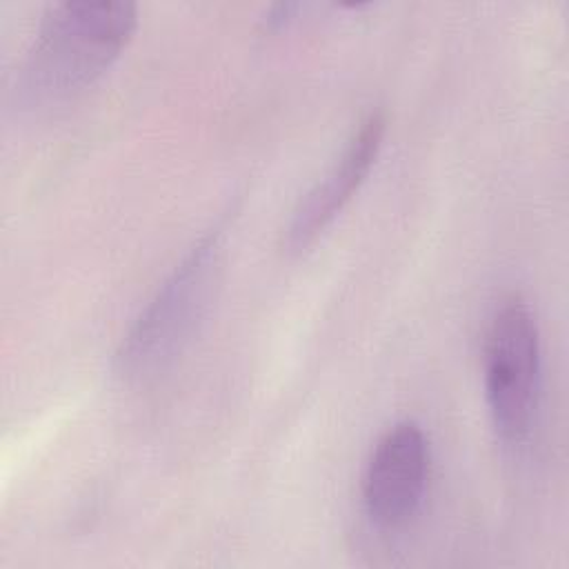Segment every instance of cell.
I'll list each match as a JSON object with an SVG mask.
<instances>
[{"mask_svg": "<svg viewBox=\"0 0 569 569\" xmlns=\"http://www.w3.org/2000/svg\"><path fill=\"white\" fill-rule=\"evenodd\" d=\"M136 27L133 2L49 4L18 71L20 104L49 107L91 87L120 58Z\"/></svg>", "mask_w": 569, "mask_h": 569, "instance_id": "obj_1", "label": "cell"}, {"mask_svg": "<svg viewBox=\"0 0 569 569\" xmlns=\"http://www.w3.org/2000/svg\"><path fill=\"white\" fill-rule=\"evenodd\" d=\"M224 229L207 231L173 267L113 353V371L140 382L169 369L202 325L218 282Z\"/></svg>", "mask_w": 569, "mask_h": 569, "instance_id": "obj_2", "label": "cell"}, {"mask_svg": "<svg viewBox=\"0 0 569 569\" xmlns=\"http://www.w3.org/2000/svg\"><path fill=\"white\" fill-rule=\"evenodd\" d=\"M482 356L485 398L496 436L511 449L522 447L533 431L540 398V333L520 296L505 298L493 311Z\"/></svg>", "mask_w": 569, "mask_h": 569, "instance_id": "obj_3", "label": "cell"}, {"mask_svg": "<svg viewBox=\"0 0 569 569\" xmlns=\"http://www.w3.org/2000/svg\"><path fill=\"white\" fill-rule=\"evenodd\" d=\"M429 478V442L420 425L402 420L376 442L365 478L362 505L373 527L396 531L418 513Z\"/></svg>", "mask_w": 569, "mask_h": 569, "instance_id": "obj_4", "label": "cell"}, {"mask_svg": "<svg viewBox=\"0 0 569 569\" xmlns=\"http://www.w3.org/2000/svg\"><path fill=\"white\" fill-rule=\"evenodd\" d=\"M385 129V113L371 111L347 140L338 160L305 193V198H300L287 227L289 251L307 249L360 189L378 158Z\"/></svg>", "mask_w": 569, "mask_h": 569, "instance_id": "obj_5", "label": "cell"}, {"mask_svg": "<svg viewBox=\"0 0 569 569\" xmlns=\"http://www.w3.org/2000/svg\"><path fill=\"white\" fill-rule=\"evenodd\" d=\"M300 9V4L296 2H278L271 4L264 13V27L267 29H280L282 24H287L291 20V16Z\"/></svg>", "mask_w": 569, "mask_h": 569, "instance_id": "obj_6", "label": "cell"}]
</instances>
